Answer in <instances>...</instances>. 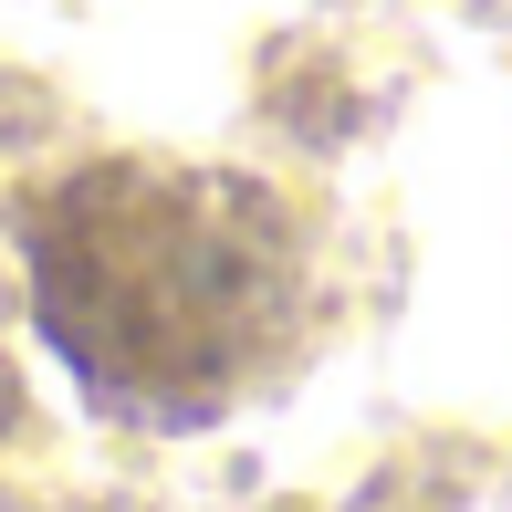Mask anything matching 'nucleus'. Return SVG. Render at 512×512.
<instances>
[{"instance_id":"obj_1","label":"nucleus","mask_w":512,"mask_h":512,"mask_svg":"<svg viewBox=\"0 0 512 512\" xmlns=\"http://www.w3.org/2000/svg\"><path fill=\"white\" fill-rule=\"evenodd\" d=\"M32 314L115 418L189 429L283 356L304 251L251 178L95 157L32 220Z\"/></svg>"}]
</instances>
